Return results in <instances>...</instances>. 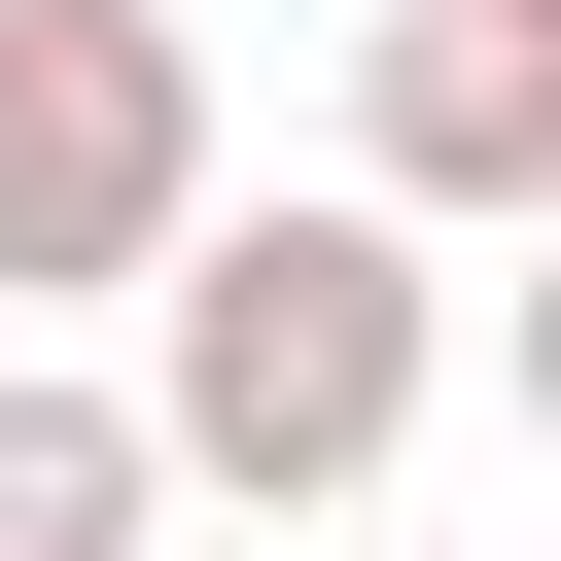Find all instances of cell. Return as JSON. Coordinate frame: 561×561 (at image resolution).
Masks as SVG:
<instances>
[{
    "label": "cell",
    "instance_id": "1",
    "mask_svg": "<svg viewBox=\"0 0 561 561\" xmlns=\"http://www.w3.org/2000/svg\"><path fill=\"white\" fill-rule=\"evenodd\" d=\"M421 386H456V245H421L386 175H316V210H175V280H140V421H175L210 526H386Z\"/></svg>",
    "mask_w": 561,
    "mask_h": 561
},
{
    "label": "cell",
    "instance_id": "2",
    "mask_svg": "<svg viewBox=\"0 0 561 561\" xmlns=\"http://www.w3.org/2000/svg\"><path fill=\"white\" fill-rule=\"evenodd\" d=\"M210 210V35L175 0H0V316H140Z\"/></svg>",
    "mask_w": 561,
    "mask_h": 561
},
{
    "label": "cell",
    "instance_id": "3",
    "mask_svg": "<svg viewBox=\"0 0 561 561\" xmlns=\"http://www.w3.org/2000/svg\"><path fill=\"white\" fill-rule=\"evenodd\" d=\"M351 175H386L421 245H526V210H561V0H386V35H351Z\"/></svg>",
    "mask_w": 561,
    "mask_h": 561
},
{
    "label": "cell",
    "instance_id": "4",
    "mask_svg": "<svg viewBox=\"0 0 561 561\" xmlns=\"http://www.w3.org/2000/svg\"><path fill=\"white\" fill-rule=\"evenodd\" d=\"M140 526H175V421L70 386V351H0V561H140Z\"/></svg>",
    "mask_w": 561,
    "mask_h": 561
},
{
    "label": "cell",
    "instance_id": "5",
    "mask_svg": "<svg viewBox=\"0 0 561 561\" xmlns=\"http://www.w3.org/2000/svg\"><path fill=\"white\" fill-rule=\"evenodd\" d=\"M491 386H526V456H561V210H526V280H491Z\"/></svg>",
    "mask_w": 561,
    "mask_h": 561
},
{
    "label": "cell",
    "instance_id": "6",
    "mask_svg": "<svg viewBox=\"0 0 561 561\" xmlns=\"http://www.w3.org/2000/svg\"><path fill=\"white\" fill-rule=\"evenodd\" d=\"M316 561H386V526H316Z\"/></svg>",
    "mask_w": 561,
    "mask_h": 561
}]
</instances>
